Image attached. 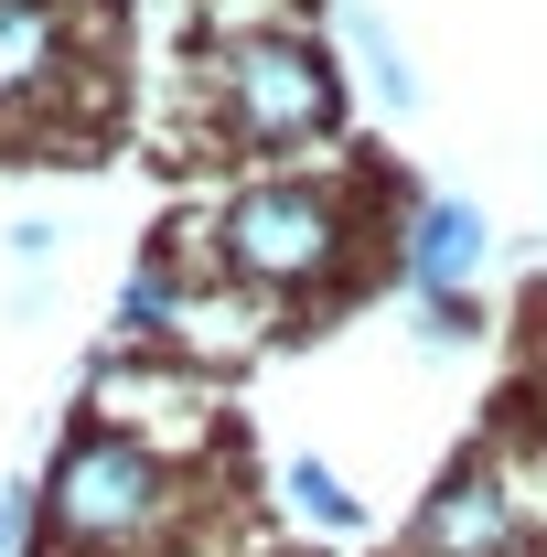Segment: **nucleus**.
I'll use <instances>...</instances> for the list:
<instances>
[{"label":"nucleus","instance_id":"f8f14e48","mask_svg":"<svg viewBox=\"0 0 547 557\" xmlns=\"http://www.w3.org/2000/svg\"><path fill=\"white\" fill-rule=\"evenodd\" d=\"M54 247H65V236H54V214H22V225H11V258H22V269H44Z\"/></svg>","mask_w":547,"mask_h":557},{"label":"nucleus","instance_id":"0eeeda50","mask_svg":"<svg viewBox=\"0 0 547 557\" xmlns=\"http://www.w3.org/2000/svg\"><path fill=\"white\" fill-rule=\"evenodd\" d=\"M183 322H194V278L172 269V258H139V269L119 278V333H130V344H172Z\"/></svg>","mask_w":547,"mask_h":557},{"label":"nucleus","instance_id":"ddd939ff","mask_svg":"<svg viewBox=\"0 0 547 557\" xmlns=\"http://www.w3.org/2000/svg\"><path fill=\"white\" fill-rule=\"evenodd\" d=\"M537 461H547V408H537Z\"/></svg>","mask_w":547,"mask_h":557},{"label":"nucleus","instance_id":"7ed1b4c3","mask_svg":"<svg viewBox=\"0 0 547 557\" xmlns=\"http://www.w3.org/2000/svg\"><path fill=\"white\" fill-rule=\"evenodd\" d=\"M205 97H215V129L236 150H269V161L343 129V75L301 33H226L205 65Z\"/></svg>","mask_w":547,"mask_h":557},{"label":"nucleus","instance_id":"1a4fd4ad","mask_svg":"<svg viewBox=\"0 0 547 557\" xmlns=\"http://www.w3.org/2000/svg\"><path fill=\"white\" fill-rule=\"evenodd\" d=\"M343 33H354V54H365V86H376V97L409 119V108H418V65L398 54V33H387L376 11H343Z\"/></svg>","mask_w":547,"mask_h":557},{"label":"nucleus","instance_id":"39448f33","mask_svg":"<svg viewBox=\"0 0 547 557\" xmlns=\"http://www.w3.org/2000/svg\"><path fill=\"white\" fill-rule=\"evenodd\" d=\"M75 33H86L75 0H0V129H11V119H44V108L65 97Z\"/></svg>","mask_w":547,"mask_h":557},{"label":"nucleus","instance_id":"f257e3e1","mask_svg":"<svg viewBox=\"0 0 547 557\" xmlns=\"http://www.w3.org/2000/svg\"><path fill=\"white\" fill-rule=\"evenodd\" d=\"M183 515H194V483L172 440L75 408L65 450L44 472V557H150L183 536Z\"/></svg>","mask_w":547,"mask_h":557},{"label":"nucleus","instance_id":"f03ea898","mask_svg":"<svg viewBox=\"0 0 547 557\" xmlns=\"http://www.w3.org/2000/svg\"><path fill=\"white\" fill-rule=\"evenodd\" d=\"M354 247H365L354 183H333V172H258V183H236L215 205V269L236 289H258V300H323V289H343Z\"/></svg>","mask_w":547,"mask_h":557},{"label":"nucleus","instance_id":"423d86ee","mask_svg":"<svg viewBox=\"0 0 547 557\" xmlns=\"http://www.w3.org/2000/svg\"><path fill=\"white\" fill-rule=\"evenodd\" d=\"M483 258H494L483 205H462V194H418V205H409V225H398V269H409V289H473Z\"/></svg>","mask_w":547,"mask_h":557},{"label":"nucleus","instance_id":"6e6552de","mask_svg":"<svg viewBox=\"0 0 547 557\" xmlns=\"http://www.w3.org/2000/svg\"><path fill=\"white\" fill-rule=\"evenodd\" d=\"M279 493H290V515H301V525H323V536H354V525H365L354 483H343L333 461H312V450H301V461L279 472Z\"/></svg>","mask_w":547,"mask_h":557},{"label":"nucleus","instance_id":"9b49d317","mask_svg":"<svg viewBox=\"0 0 547 557\" xmlns=\"http://www.w3.org/2000/svg\"><path fill=\"white\" fill-rule=\"evenodd\" d=\"M0 557H44V483H0Z\"/></svg>","mask_w":547,"mask_h":557},{"label":"nucleus","instance_id":"9d476101","mask_svg":"<svg viewBox=\"0 0 547 557\" xmlns=\"http://www.w3.org/2000/svg\"><path fill=\"white\" fill-rule=\"evenodd\" d=\"M409 333H418V344H473V333H483L473 289H409Z\"/></svg>","mask_w":547,"mask_h":557},{"label":"nucleus","instance_id":"20e7f679","mask_svg":"<svg viewBox=\"0 0 547 557\" xmlns=\"http://www.w3.org/2000/svg\"><path fill=\"white\" fill-rule=\"evenodd\" d=\"M526 547H537V515L505 461H451L409 515V557H526Z\"/></svg>","mask_w":547,"mask_h":557}]
</instances>
